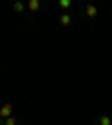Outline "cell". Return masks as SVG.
<instances>
[{
    "instance_id": "cell-3",
    "label": "cell",
    "mask_w": 112,
    "mask_h": 125,
    "mask_svg": "<svg viewBox=\"0 0 112 125\" xmlns=\"http://www.w3.org/2000/svg\"><path fill=\"white\" fill-rule=\"evenodd\" d=\"M99 123H101V125H112V123H110V118H108V116H101V118H99Z\"/></svg>"
},
{
    "instance_id": "cell-1",
    "label": "cell",
    "mask_w": 112,
    "mask_h": 125,
    "mask_svg": "<svg viewBox=\"0 0 112 125\" xmlns=\"http://www.w3.org/2000/svg\"><path fill=\"white\" fill-rule=\"evenodd\" d=\"M70 22H72V16L63 13V16H61V25H70Z\"/></svg>"
},
{
    "instance_id": "cell-2",
    "label": "cell",
    "mask_w": 112,
    "mask_h": 125,
    "mask_svg": "<svg viewBox=\"0 0 112 125\" xmlns=\"http://www.w3.org/2000/svg\"><path fill=\"white\" fill-rule=\"evenodd\" d=\"M87 16H90V18H94V16H97V7L90 5V7H87Z\"/></svg>"
}]
</instances>
